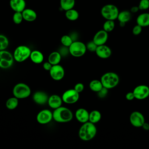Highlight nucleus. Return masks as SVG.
Listing matches in <instances>:
<instances>
[{"label":"nucleus","instance_id":"21","mask_svg":"<svg viewBox=\"0 0 149 149\" xmlns=\"http://www.w3.org/2000/svg\"><path fill=\"white\" fill-rule=\"evenodd\" d=\"M23 20L29 22H32L36 20L37 15L36 12L30 8H25L22 12Z\"/></svg>","mask_w":149,"mask_h":149},{"label":"nucleus","instance_id":"40","mask_svg":"<svg viewBox=\"0 0 149 149\" xmlns=\"http://www.w3.org/2000/svg\"><path fill=\"white\" fill-rule=\"evenodd\" d=\"M125 98L127 101H132L133 100H134L135 98L133 91L127 93L125 95Z\"/></svg>","mask_w":149,"mask_h":149},{"label":"nucleus","instance_id":"17","mask_svg":"<svg viewBox=\"0 0 149 149\" xmlns=\"http://www.w3.org/2000/svg\"><path fill=\"white\" fill-rule=\"evenodd\" d=\"M74 117L79 122L84 123L88 121L89 112L86 109L83 108H78L75 111Z\"/></svg>","mask_w":149,"mask_h":149},{"label":"nucleus","instance_id":"28","mask_svg":"<svg viewBox=\"0 0 149 149\" xmlns=\"http://www.w3.org/2000/svg\"><path fill=\"white\" fill-rule=\"evenodd\" d=\"M65 15L66 18L70 21H75L77 20L79 17L78 11L73 8L66 10Z\"/></svg>","mask_w":149,"mask_h":149},{"label":"nucleus","instance_id":"32","mask_svg":"<svg viewBox=\"0 0 149 149\" xmlns=\"http://www.w3.org/2000/svg\"><path fill=\"white\" fill-rule=\"evenodd\" d=\"M9 44V41L8 37L3 34H0V51L6 49Z\"/></svg>","mask_w":149,"mask_h":149},{"label":"nucleus","instance_id":"15","mask_svg":"<svg viewBox=\"0 0 149 149\" xmlns=\"http://www.w3.org/2000/svg\"><path fill=\"white\" fill-rule=\"evenodd\" d=\"M108 39V33L102 29L98 30L94 34L93 41L98 46L105 44Z\"/></svg>","mask_w":149,"mask_h":149},{"label":"nucleus","instance_id":"37","mask_svg":"<svg viewBox=\"0 0 149 149\" xmlns=\"http://www.w3.org/2000/svg\"><path fill=\"white\" fill-rule=\"evenodd\" d=\"M108 89L103 87L97 93V95L99 98H102L107 96V95L108 94Z\"/></svg>","mask_w":149,"mask_h":149},{"label":"nucleus","instance_id":"35","mask_svg":"<svg viewBox=\"0 0 149 149\" xmlns=\"http://www.w3.org/2000/svg\"><path fill=\"white\" fill-rule=\"evenodd\" d=\"M97 45L92 40V41H88L87 44H86V48H87V50H88L90 52H93L95 51L97 48Z\"/></svg>","mask_w":149,"mask_h":149},{"label":"nucleus","instance_id":"12","mask_svg":"<svg viewBox=\"0 0 149 149\" xmlns=\"http://www.w3.org/2000/svg\"><path fill=\"white\" fill-rule=\"evenodd\" d=\"M130 124L135 127H141L146 122L143 114L138 111H133L129 116Z\"/></svg>","mask_w":149,"mask_h":149},{"label":"nucleus","instance_id":"3","mask_svg":"<svg viewBox=\"0 0 149 149\" xmlns=\"http://www.w3.org/2000/svg\"><path fill=\"white\" fill-rule=\"evenodd\" d=\"M104 87L109 90L116 87L119 83L118 74L113 72H108L104 73L100 79Z\"/></svg>","mask_w":149,"mask_h":149},{"label":"nucleus","instance_id":"16","mask_svg":"<svg viewBox=\"0 0 149 149\" xmlns=\"http://www.w3.org/2000/svg\"><path fill=\"white\" fill-rule=\"evenodd\" d=\"M49 96L47 93L43 91H37L33 95V101L40 105H43L47 104Z\"/></svg>","mask_w":149,"mask_h":149},{"label":"nucleus","instance_id":"26","mask_svg":"<svg viewBox=\"0 0 149 149\" xmlns=\"http://www.w3.org/2000/svg\"><path fill=\"white\" fill-rule=\"evenodd\" d=\"M19 105V99L15 96L9 98L6 102L5 106L7 109L9 110H13L16 109Z\"/></svg>","mask_w":149,"mask_h":149},{"label":"nucleus","instance_id":"22","mask_svg":"<svg viewBox=\"0 0 149 149\" xmlns=\"http://www.w3.org/2000/svg\"><path fill=\"white\" fill-rule=\"evenodd\" d=\"M30 59L35 64H40L43 62L44 56L43 54L39 50L31 51Z\"/></svg>","mask_w":149,"mask_h":149},{"label":"nucleus","instance_id":"4","mask_svg":"<svg viewBox=\"0 0 149 149\" xmlns=\"http://www.w3.org/2000/svg\"><path fill=\"white\" fill-rule=\"evenodd\" d=\"M31 52V49L27 45H20L17 46L13 53L15 61L19 63L26 61L27 59L30 58Z\"/></svg>","mask_w":149,"mask_h":149},{"label":"nucleus","instance_id":"39","mask_svg":"<svg viewBox=\"0 0 149 149\" xmlns=\"http://www.w3.org/2000/svg\"><path fill=\"white\" fill-rule=\"evenodd\" d=\"M52 66V65L48 61L45 62H44L43 64H42V68H43V69H44L45 70L48 71V72H49V71L50 70V69H51Z\"/></svg>","mask_w":149,"mask_h":149},{"label":"nucleus","instance_id":"42","mask_svg":"<svg viewBox=\"0 0 149 149\" xmlns=\"http://www.w3.org/2000/svg\"><path fill=\"white\" fill-rule=\"evenodd\" d=\"M144 130H146V131H148L149 130V123H147V122H144V124L143 125L142 127H141Z\"/></svg>","mask_w":149,"mask_h":149},{"label":"nucleus","instance_id":"10","mask_svg":"<svg viewBox=\"0 0 149 149\" xmlns=\"http://www.w3.org/2000/svg\"><path fill=\"white\" fill-rule=\"evenodd\" d=\"M53 119L52 112L48 109L40 111L36 116V120L40 125H47Z\"/></svg>","mask_w":149,"mask_h":149},{"label":"nucleus","instance_id":"24","mask_svg":"<svg viewBox=\"0 0 149 149\" xmlns=\"http://www.w3.org/2000/svg\"><path fill=\"white\" fill-rule=\"evenodd\" d=\"M62 55L59 51H53L51 52L48 57V61L52 65L59 64L61 59Z\"/></svg>","mask_w":149,"mask_h":149},{"label":"nucleus","instance_id":"14","mask_svg":"<svg viewBox=\"0 0 149 149\" xmlns=\"http://www.w3.org/2000/svg\"><path fill=\"white\" fill-rule=\"evenodd\" d=\"M97 56L101 59H108L112 55V49L109 47L105 44L97 46L95 51Z\"/></svg>","mask_w":149,"mask_h":149},{"label":"nucleus","instance_id":"38","mask_svg":"<svg viewBox=\"0 0 149 149\" xmlns=\"http://www.w3.org/2000/svg\"><path fill=\"white\" fill-rule=\"evenodd\" d=\"M76 91H77L78 93H81L84 89V86L82 83H77L73 88Z\"/></svg>","mask_w":149,"mask_h":149},{"label":"nucleus","instance_id":"19","mask_svg":"<svg viewBox=\"0 0 149 149\" xmlns=\"http://www.w3.org/2000/svg\"><path fill=\"white\" fill-rule=\"evenodd\" d=\"M132 17V14L130 11L124 10L119 12L117 19L119 22V26L120 27H124L126 23L130 21Z\"/></svg>","mask_w":149,"mask_h":149},{"label":"nucleus","instance_id":"36","mask_svg":"<svg viewBox=\"0 0 149 149\" xmlns=\"http://www.w3.org/2000/svg\"><path fill=\"white\" fill-rule=\"evenodd\" d=\"M142 28L143 27L141 26H140V25H139L137 24L136 25H135L132 29L133 34L134 35V36L139 35L142 31Z\"/></svg>","mask_w":149,"mask_h":149},{"label":"nucleus","instance_id":"31","mask_svg":"<svg viewBox=\"0 0 149 149\" xmlns=\"http://www.w3.org/2000/svg\"><path fill=\"white\" fill-rule=\"evenodd\" d=\"M73 41V40L70 35H63L61 38V43L62 46L68 48L72 44Z\"/></svg>","mask_w":149,"mask_h":149},{"label":"nucleus","instance_id":"11","mask_svg":"<svg viewBox=\"0 0 149 149\" xmlns=\"http://www.w3.org/2000/svg\"><path fill=\"white\" fill-rule=\"evenodd\" d=\"M133 93L135 99L145 100L149 97V87L146 84H139L134 88Z\"/></svg>","mask_w":149,"mask_h":149},{"label":"nucleus","instance_id":"33","mask_svg":"<svg viewBox=\"0 0 149 149\" xmlns=\"http://www.w3.org/2000/svg\"><path fill=\"white\" fill-rule=\"evenodd\" d=\"M12 20L15 24H19L23 20V17L22 12H15L12 16Z\"/></svg>","mask_w":149,"mask_h":149},{"label":"nucleus","instance_id":"27","mask_svg":"<svg viewBox=\"0 0 149 149\" xmlns=\"http://www.w3.org/2000/svg\"><path fill=\"white\" fill-rule=\"evenodd\" d=\"M102 87L103 86L100 80L94 79L89 83V88L93 92L98 93L102 88Z\"/></svg>","mask_w":149,"mask_h":149},{"label":"nucleus","instance_id":"6","mask_svg":"<svg viewBox=\"0 0 149 149\" xmlns=\"http://www.w3.org/2000/svg\"><path fill=\"white\" fill-rule=\"evenodd\" d=\"M119 12L118 7L111 3L104 5L101 9V15L105 20H115L117 19Z\"/></svg>","mask_w":149,"mask_h":149},{"label":"nucleus","instance_id":"1","mask_svg":"<svg viewBox=\"0 0 149 149\" xmlns=\"http://www.w3.org/2000/svg\"><path fill=\"white\" fill-rule=\"evenodd\" d=\"M97 132V129L95 124L88 121L82 123L79 129L78 135L82 141H88L95 137Z\"/></svg>","mask_w":149,"mask_h":149},{"label":"nucleus","instance_id":"9","mask_svg":"<svg viewBox=\"0 0 149 149\" xmlns=\"http://www.w3.org/2000/svg\"><path fill=\"white\" fill-rule=\"evenodd\" d=\"M79 94L74 88H70L65 91L61 96L63 102L66 104H74L76 103L79 100Z\"/></svg>","mask_w":149,"mask_h":149},{"label":"nucleus","instance_id":"18","mask_svg":"<svg viewBox=\"0 0 149 149\" xmlns=\"http://www.w3.org/2000/svg\"><path fill=\"white\" fill-rule=\"evenodd\" d=\"M62 102L63 100L62 97L57 94H52L49 96L47 104L51 108L55 109L62 106Z\"/></svg>","mask_w":149,"mask_h":149},{"label":"nucleus","instance_id":"25","mask_svg":"<svg viewBox=\"0 0 149 149\" xmlns=\"http://www.w3.org/2000/svg\"><path fill=\"white\" fill-rule=\"evenodd\" d=\"M101 119V112L96 109L93 110L89 112V119L88 121L95 124L100 121Z\"/></svg>","mask_w":149,"mask_h":149},{"label":"nucleus","instance_id":"2","mask_svg":"<svg viewBox=\"0 0 149 149\" xmlns=\"http://www.w3.org/2000/svg\"><path fill=\"white\" fill-rule=\"evenodd\" d=\"M52 113L53 119L56 122L61 123L70 122L74 116L73 112L70 109L63 106L54 109Z\"/></svg>","mask_w":149,"mask_h":149},{"label":"nucleus","instance_id":"7","mask_svg":"<svg viewBox=\"0 0 149 149\" xmlns=\"http://www.w3.org/2000/svg\"><path fill=\"white\" fill-rule=\"evenodd\" d=\"M69 54L73 57L80 58L84 55L87 51L86 44L80 41H74L68 47Z\"/></svg>","mask_w":149,"mask_h":149},{"label":"nucleus","instance_id":"23","mask_svg":"<svg viewBox=\"0 0 149 149\" xmlns=\"http://www.w3.org/2000/svg\"><path fill=\"white\" fill-rule=\"evenodd\" d=\"M136 23L142 27L149 26V13L144 12L139 15L136 18Z\"/></svg>","mask_w":149,"mask_h":149},{"label":"nucleus","instance_id":"20","mask_svg":"<svg viewBox=\"0 0 149 149\" xmlns=\"http://www.w3.org/2000/svg\"><path fill=\"white\" fill-rule=\"evenodd\" d=\"M9 5L14 12H22L26 6L25 0H10Z\"/></svg>","mask_w":149,"mask_h":149},{"label":"nucleus","instance_id":"13","mask_svg":"<svg viewBox=\"0 0 149 149\" xmlns=\"http://www.w3.org/2000/svg\"><path fill=\"white\" fill-rule=\"evenodd\" d=\"M50 77L55 81H60L62 80L65 76V72L63 67L59 65H52L51 69L49 71Z\"/></svg>","mask_w":149,"mask_h":149},{"label":"nucleus","instance_id":"5","mask_svg":"<svg viewBox=\"0 0 149 149\" xmlns=\"http://www.w3.org/2000/svg\"><path fill=\"white\" fill-rule=\"evenodd\" d=\"M12 93L13 96L19 100L28 98L31 93V90L29 85L24 83H18L13 88Z\"/></svg>","mask_w":149,"mask_h":149},{"label":"nucleus","instance_id":"29","mask_svg":"<svg viewBox=\"0 0 149 149\" xmlns=\"http://www.w3.org/2000/svg\"><path fill=\"white\" fill-rule=\"evenodd\" d=\"M75 0H60V6L65 11L74 8Z\"/></svg>","mask_w":149,"mask_h":149},{"label":"nucleus","instance_id":"34","mask_svg":"<svg viewBox=\"0 0 149 149\" xmlns=\"http://www.w3.org/2000/svg\"><path fill=\"white\" fill-rule=\"evenodd\" d=\"M139 8L140 10H146L149 9V0H140Z\"/></svg>","mask_w":149,"mask_h":149},{"label":"nucleus","instance_id":"41","mask_svg":"<svg viewBox=\"0 0 149 149\" xmlns=\"http://www.w3.org/2000/svg\"><path fill=\"white\" fill-rule=\"evenodd\" d=\"M139 8L138 6H133L130 8V12L131 13H137L139 10Z\"/></svg>","mask_w":149,"mask_h":149},{"label":"nucleus","instance_id":"8","mask_svg":"<svg viewBox=\"0 0 149 149\" xmlns=\"http://www.w3.org/2000/svg\"><path fill=\"white\" fill-rule=\"evenodd\" d=\"M14 61L13 54L6 49L0 51V68L9 69L13 65Z\"/></svg>","mask_w":149,"mask_h":149},{"label":"nucleus","instance_id":"30","mask_svg":"<svg viewBox=\"0 0 149 149\" xmlns=\"http://www.w3.org/2000/svg\"><path fill=\"white\" fill-rule=\"evenodd\" d=\"M115 26V24L114 20H106V21L104 23L102 28L105 31L109 33L113 30Z\"/></svg>","mask_w":149,"mask_h":149}]
</instances>
